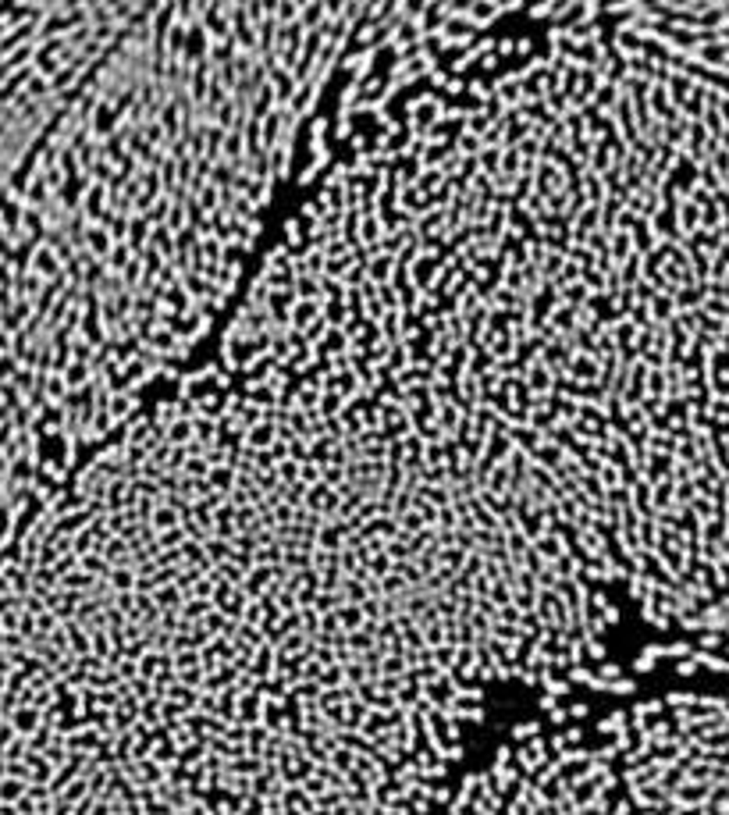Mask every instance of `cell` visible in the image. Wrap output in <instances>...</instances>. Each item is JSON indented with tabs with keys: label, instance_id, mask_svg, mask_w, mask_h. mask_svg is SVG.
Segmentation results:
<instances>
[{
	"label": "cell",
	"instance_id": "cell-2",
	"mask_svg": "<svg viewBox=\"0 0 729 815\" xmlns=\"http://www.w3.org/2000/svg\"><path fill=\"white\" fill-rule=\"evenodd\" d=\"M601 719L637 815H729V691H665Z\"/></svg>",
	"mask_w": 729,
	"mask_h": 815
},
{
	"label": "cell",
	"instance_id": "cell-1",
	"mask_svg": "<svg viewBox=\"0 0 729 815\" xmlns=\"http://www.w3.org/2000/svg\"><path fill=\"white\" fill-rule=\"evenodd\" d=\"M484 716L189 413L132 420L0 556V815H441Z\"/></svg>",
	"mask_w": 729,
	"mask_h": 815
},
{
	"label": "cell",
	"instance_id": "cell-3",
	"mask_svg": "<svg viewBox=\"0 0 729 815\" xmlns=\"http://www.w3.org/2000/svg\"><path fill=\"white\" fill-rule=\"evenodd\" d=\"M676 662L683 677L729 680V595H722L680 634Z\"/></svg>",
	"mask_w": 729,
	"mask_h": 815
}]
</instances>
